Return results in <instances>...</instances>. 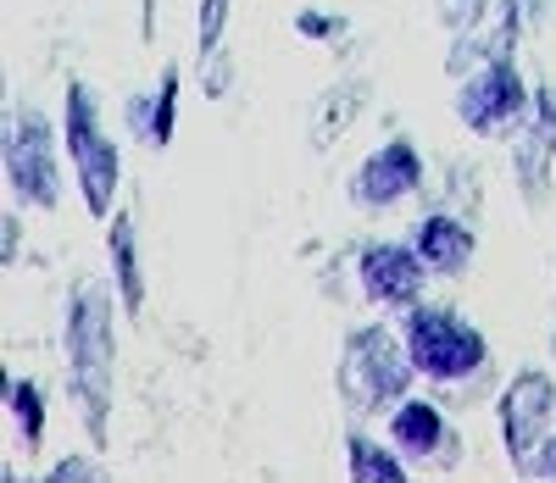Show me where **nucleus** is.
Listing matches in <instances>:
<instances>
[{
    "instance_id": "obj_1",
    "label": "nucleus",
    "mask_w": 556,
    "mask_h": 483,
    "mask_svg": "<svg viewBox=\"0 0 556 483\" xmlns=\"http://www.w3.org/2000/svg\"><path fill=\"white\" fill-rule=\"evenodd\" d=\"M112 295L106 283H78L67 295V322H62V356H67V390L84 417L89 445H106L112 433V406H117V333H112Z\"/></svg>"
},
{
    "instance_id": "obj_2",
    "label": "nucleus",
    "mask_w": 556,
    "mask_h": 483,
    "mask_svg": "<svg viewBox=\"0 0 556 483\" xmlns=\"http://www.w3.org/2000/svg\"><path fill=\"white\" fill-rule=\"evenodd\" d=\"M424 378L412 367L406 333L390 322H356L340 345V367H334V390L345 401L351 417H390L412 383Z\"/></svg>"
},
{
    "instance_id": "obj_3",
    "label": "nucleus",
    "mask_w": 556,
    "mask_h": 483,
    "mask_svg": "<svg viewBox=\"0 0 556 483\" xmlns=\"http://www.w3.org/2000/svg\"><path fill=\"white\" fill-rule=\"evenodd\" d=\"M401 333H406L412 367L424 372V383H434V390L451 395V401L468 395L473 383L490 372V340L462 312H451V306L417 301L401 317Z\"/></svg>"
},
{
    "instance_id": "obj_4",
    "label": "nucleus",
    "mask_w": 556,
    "mask_h": 483,
    "mask_svg": "<svg viewBox=\"0 0 556 483\" xmlns=\"http://www.w3.org/2000/svg\"><path fill=\"white\" fill-rule=\"evenodd\" d=\"M7 189L17 206H34V212H56L62 206V128L45 117L39 106H12L7 117Z\"/></svg>"
},
{
    "instance_id": "obj_5",
    "label": "nucleus",
    "mask_w": 556,
    "mask_h": 483,
    "mask_svg": "<svg viewBox=\"0 0 556 483\" xmlns=\"http://www.w3.org/2000/svg\"><path fill=\"white\" fill-rule=\"evenodd\" d=\"M529 101H534V84L523 78L518 56L473 67L468 78H456V94H451L456 123L473 139H513L518 123L529 117Z\"/></svg>"
},
{
    "instance_id": "obj_6",
    "label": "nucleus",
    "mask_w": 556,
    "mask_h": 483,
    "mask_svg": "<svg viewBox=\"0 0 556 483\" xmlns=\"http://www.w3.org/2000/svg\"><path fill=\"white\" fill-rule=\"evenodd\" d=\"M434 7L451 34V56H445L451 78H468L473 67L518 51V28H523L518 0H434Z\"/></svg>"
},
{
    "instance_id": "obj_7",
    "label": "nucleus",
    "mask_w": 556,
    "mask_h": 483,
    "mask_svg": "<svg viewBox=\"0 0 556 483\" xmlns=\"http://www.w3.org/2000/svg\"><path fill=\"white\" fill-rule=\"evenodd\" d=\"M495 422L513 472L529 467V456L556 433V378L540 367H523L518 378H506V390L495 395Z\"/></svg>"
},
{
    "instance_id": "obj_8",
    "label": "nucleus",
    "mask_w": 556,
    "mask_h": 483,
    "mask_svg": "<svg viewBox=\"0 0 556 483\" xmlns=\"http://www.w3.org/2000/svg\"><path fill=\"white\" fill-rule=\"evenodd\" d=\"M424 183H429L424 151H417L406 134H395V139H384L379 151H367V156L351 167L345 195H351L356 212H395V206H406L412 195H424Z\"/></svg>"
},
{
    "instance_id": "obj_9",
    "label": "nucleus",
    "mask_w": 556,
    "mask_h": 483,
    "mask_svg": "<svg viewBox=\"0 0 556 483\" xmlns=\"http://www.w3.org/2000/svg\"><path fill=\"white\" fill-rule=\"evenodd\" d=\"M429 262L417 256L412 239H367L356 251V283H362V301L379 306V312H412L429 289Z\"/></svg>"
},
{
    "instance_id": "obj_10",
    "label": "nucleus",
    "mask_w": 556,
    "mask_h": 483,
    "mask_svg": "<svg viewBox=\"0 0 556 483\" xmlns=\"http://www.w3.org/2000/svg\"><path fill=\"white\" fill-rule=\"evenodd\" d=\"M513 178H518V195L529 212H540L551 201V183H556V84H534L529 117L513 134Z\"/></svg>"
},
{
    "instance_id": "obj_11",
    "label": "nucleus",
    "mask_w": 556,
    "mask_h": 483,
    "mask_svg": "<svg viewBox=\"0 0 556 483\" xmlns=\"http://www.w3.org/2000/svg\"><path fill=\"white\" fill-rule=\"evenodd\" d=\"M390 445L406 461H456V450H462L456 428L445 422V406L434 395H406L390 411Z\"/></svg>"
},
{
    "instance_id": "obj_12",
    "label": "nucleus",
    "mask_w": 556,
    "mask_h": 483,
    "mask_svg": "<svg viewBox=\"0 0 556 483\" xmlns=\"http://www.w3.org/2000/svg\"><path fill=\"white\" fill-rule=\"evenodd\" d=\"M406 239L417 245V256L429 262L434 278H462L473 267V256H479V228L468 217H456V212H440V206L417 217Z\"/></svg>"
},
{
    "instance_id": "obj_13",
    "label": "nucleus",
    "mask_w": 556,
    "mask_h": 483,
    "mask_svg": "<svg viewBox=\"0 0 556 483\" xmlns=\"http://www.w3.org/2000/svg\"><path fill=\"white\" fill-rule=\"evenodd\" d=\"M78 167V195H84V212L89 217H112L117 212V189H123V151H117V139H96V144H84L78 156H67Z\"/></svg>"
},
{
    "instance_id": "obj_14",
    "label": "nucleus",
    "mask_w": 556,
    "mask_h": 483,
    "mask_svg": "<svg viewBox=\"0 0 556 483\" xmlns=\"http://www.w3.org/2000/svg\"><path fill=\"white\" fill-rule=\"evenodd\" d=\"M106 262H112V289L128 317L146 312V256H139V228L134 212H112L106 217Z\"/></svg>"
},
{
    "instance_id": "obj_15",
    "label": "nucleus",
    "mask_w": 556,
    "mask_h": 483,
    "mask_svg": "<svg viewBox=\"0 0 556 483\" xmlns=\"http://www.w3.org/2000/svg\"><path fill=\"white\" fill-rule=\"evenodd\" d=\"M345 472H351L356 483H401V478L412 472V461H406L401 450H390L384 440H374V433L351 428V433H345Z\"/></svg>"
},
{
    "instance_id": "obj_16",
    "label": "nucleus",
    "mask_w": 556,
    "mask_h": 483,
    "mask_svg": "<svg viewBox=\"0 0 556 483\" xmlns=\"http://www.w3.org/2000/svg\"><path fill=\"white\" fill-rule=\"evenodd\" d=\"M7 417L17 428V440L28 450L45 445V422H51V406H45V383L39 378H12L7 383Z\"/></svg>"
},
{
    "instance_id": "obj_17",
    "label": "nucleus",
    "mask_w": 556,
    "mask_h": 483,
    "mask_svg": "<svg viewBox=\"0 0 556 483\" xmlns=\"http://www.w3.org/2000/svg\"><path fill=\"white\" fill-rule=\"evenodd\" d=\"M362 101H367V84H362V78L334 84V89H329V101H323V112H317V123H312V151H329V144L340 139V128L356 123Z\"/></svg>"
},
{
    "instance_id": "obj_18",
    "label": "nucleus",
    "mask_w": 556,
    "mask_h": 483,
    "mask_svg": "<svg viewBox=\"0 0 556 483\" xmlns=\"http://www.w3.org/2000/svg\"><path fill=\"white\" fill-rule=\"evenodd\" d=\"M178 89H184V73L167 62L156 89H151V151L173 144V134H178Z\"/></svg>"
},
{
    "instance_id": "obj_19",
    "label": "nucleus",
    "mask_w": 556,
    "mask_h": 483,
    "mask_svg": "<svg viewBox=\"0 0 556 483\" xmlns=\"http://www.w3.org/2000/svg\"><path fill=\"white\" fill-rule=\"evenodd\" d=\"M228 12H235V0H201V12H195V56H201V67H212L223 56Z\"/></svg>"
},
{
    "instance_id": "obj_20",
    "label": "nucleus",
    "mask_w": 556,
    "mask_h": 483,
    "mask_svg": "<svg viewBox=\"0 0 556 483\" xmlns=\"http://www.w3.org/2000/svg\"><path fill=\"white\" fill-rule=\"evenodd\" d=\"M295 34L312 39V45H329V39H345V17H329V12H317V7H301V12H295Z\"/></svg>"
},
{
    "instance_id": "obj_21",
    "label": "nucleus",
    "mask_w": 556,
    "mask_h": 483,
    "mask_svg": "<svg viewBox=\"0 0 556 483\" xmlns=\"http://www.w3.org/2000/svg\"><path fill=\"white\" fill-rule=\"evenodd\" d=\"M123 123L139 144H151V94H128L123 101Z\"/></svg>"
},
{
    "instance_id": "obj_22",
    "label": "nucleus",
    "mask_w": 556,
    "mask_h": 483,
    "mask_svg": "<svg viewBox=\"0 0 556 483\" xmlns=\"http://www.w3.org/2000/svg\"><path fill=\"white\" fill-rule=\"evenodd\" d=\"M17 256H23V217L7 212V217H0V262L17 267Z\"/></svg>"
},
{
    "instance_id": "obj_23",
    "label": "nucleus",
    "mask_w": 556,
    "mask_h": 483,
    "mask_svg": "<svg viewBox=\"0 0 556 483\" xmlns=\"http://www.w3.org/2000/svg\"><path fill=\"white\" fill-rule=\"evenodd\" d=\"M96 472H101V467L89 461V456H62V461H56L51 472H45V478H51V483H73V478H78V483H84V478H96Z\"/></svg>"
},
{
    "instance_id": "obj_24",
    "label": "nucleus",
    "mask_w": 556,
    "mask_h": 483,
    "mask_svg": "<svg viewBox=\"0 0 556 483\" xmlns=\"http://www.w3.org/2000/svg\"><path fill=\"white\" fill-rule=\"evenodd\" d=\"M523 478H545V483H556V433L529 456V467H523Z\"/></svg>"
}]
</instances>
